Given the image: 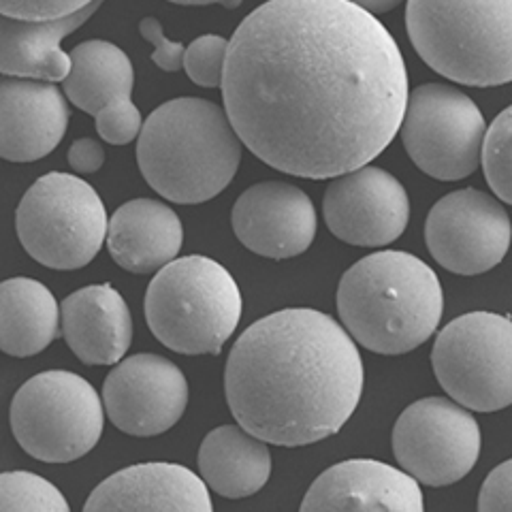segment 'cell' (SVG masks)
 Returning <instances> with one entry per match:
<instances>
[{"mask_svg":"<svg viewBox=\"0 0 512 512\" xmlns=\"http://www.w3.org/2000/svg\"><path fill=\"white\" fill-rule=\"evenodd\" d=\"M440 387L474 412L512 406V320L470 312L451 320L431 352Z\"/></svg>","mask_w":512,"mask_h":512,"instance_id":"9","label":"cell"},{"mask_svg":"<svg viewBox=\"0 0 512 512\" xmlns=\"http://www.w3.org/2000/svg\"><path fill=\"white\" fill-rule=\"evenodd\" d=\"M84 510L212 512L214 504L203 476L178 463H139L103 480Z\"/></svg>","mask_w":512,"mask_h":512,"instance_id":"18","label":"cell"},{"mask_svg":"<svg viewBox=\"0 0 512 512\" xmlns=\"http://www.w3.org/2000/svg\"><path fill=\"white\" fill-rule=\"evenodd\" d=\"M408 96L397 41L350 0H267L235 30L222 77L244 146L308 180L370 165L399 133Z\"/></svg>","mask_w":512,"mask_h":512,"instance_id":"1","label":"cell"},{"mask_svg":"<svg viewBox=\"0 0 512 512\" xmlns=\"http://www.w3.org/2000/svg\"><path fill=\"white\" fill-rule=\"evenodd\" d=\"M242 137L214 101L173 99L154 109L137 139L146 182L171 203H205L227 188L242 163Z\"/></svg>","mask_w":512,"mask_h":512,"instance_id":"3","label":"cell"},{"mask_svg":"<svg viewBox=\"0 0 512 512\" xmlns=\"http://www.w3.org/2000/svg\"><path fill=\"white\" fill-rule=\"evenodd\" d=\"M184 242L182 220L169 205L133 199L109 218L107 248L111 259L131 274H156L175 261Z\"/></svg>","mask_w":512,"mask_h":512,"instance_id":"21","label":"cell"},{"mask_svg":"<svg viewBox=\"0 0 512 512\" xmlns=\"http://www.w3.org/2000/svg\"><path fill=\"white\" fill-rule=\"evenodd\" d=\"M94 120L96 133L111 146H126V143L139 139L143 122H146L131 99L109 103L94 116Z\"/></svg>","mask_w":512,"mask_h":512,"instance_id":"28","label":"cell"},{"mask_svg":"<svg viewBox=\"0 0 512 512\" xmlns=\"http://www.w3.org/2000/svg\"><path fill=\"white\" fill-rule=\"evenodd\" d=\"M94 0H0V13L22 20L64 18L86 9Z\"/></svg>","mask_w":512,"mask_h":512,"instance_id":"29","label":"cell"},{"mask_svg":"<svg viewBox=\"0 0 512 512\" xmlns=\"http://www.w3.org/2000/svg\"><path fill=\"white\" fill-rule=\"evenodd\" d=\"M199 470L207 487L222 498L242 500L267 485L271 453L265 440L242 425H222L201 442Z\"/></svg>","mask_w":512,"mask_h":512,"instance_id":"22","label":"cell"},{"mask_svg":"<svg viewBox=\"0 0 512 512\" xmlns=\"http://www.w3.org/2000/svg\"><path fill=\"white\" fill-rule=\"evenodd\" d=\"M62 335L86 365H116L133 340V318L111 284L84 286L60 303Z\"/></svg>","mask_w":512,"mask_h":512,"instance_id":"19","label":"cell"},{"mask_svg":"<svg viewBox=\"0 0 512 512\" xmlns=\"http://www.w3.org/2000/svg\"><path fill=\"white\" fill-rule=\"evenodd\" d=\"M15 231L37 263L71 271L99 254L109 218L99 192L86 180L56 171L26 190L15 212Z\"/></svg>","mask_w":512,"mask_h":512,"instance_id":"7","label":"cell"},{"mask_svg":"<svg viewBox=\"0 0 512 512\" xmlns=\"http://www.w3.org/2000/svg\"><path fill=\"white\" fill-rule=\"evenodd\" d=\"M229 45L220 35H203L186 47L184 71L201 88L222 86L224 69H227Z\"/></svg>","mask_w":512,"mask_h":512,"instance_id":"27","label":"cell"},{"mask_svg":"<svg viewBox=\"0 0 512 512\" xmlns=\"http://www.w3.org/2000/svg\"><path fill=\"white\" fill-rule=\"evenodd\" d=\"M3 512H69V502L50 483L32 472H5L0 476Z\"/></svg>","mask_w":512,"mask_h":512,"instance_id":"25","label":"cell"},{"mask_svg":"<svg viewBox=\"0 0 512 512\" xmlns=\"http://www.w3.org/2000/svg\"><path fill=\"white\" fill-rule=\"evenodd\" d=\"M348 333L378 355H406L436 333L444 291L436 271L402 250L374 252L352 265L338 286Z\"/></svg>","mask_w":512,"mask_h":512,"instance_id":"4","label":"cell"},{"mask_svg":"<svg viewBox=\"0 0 512 512\" xmlns=\"http://www.w3.org/2000/svg\"><path fill=\"white\" fill-rule=\"evenodd\" d=\"M139 32L152 45V60L160 69L167 73H178L180 69H184L186 47L178 41H171L156 18H143L139 24Z\"/></svg>","mask_w":512,"mask_h":512,"instance_id":"30","label":"cell"},{"mask_svg":"<svg viewBox=\"0 0 512 512\" xmlns=\"http://www.w3.org/2000/svg\"><path fill=\"white\" fill-rule=\"evenodd\" d=\"M235 421L276 446H308L338 434L363 393L357 342L338 320L288 308L250 325L224 372Z\"/></svg>","mask_w":512,"mask_h":512,"instance_id":"2","label":"cell"},{"mask_svg":"<svg viewBox=\"0 0 512 512\" xmlns=\"http://www.w3.org/2000/svg\"><path fill=\"white\" fill-rule=\"evenodd\" d=\"M425 508L419 480L404 468L374 459H348L320 474L301 502L314 510H393L421 512Z\"/></svg>","mask_w":512,"mask_h":512,"instance_id":"17","label":"cell"},{"mask_svg":"<svg viewBox=\"0 0 512 512\" xmlns=\"http://www.w3.org/2000/svg\"><path fill=\"white\" fill-rule=\"evenodd\" d=\"M350 3L359 5L361 9L370 11L372 15H378V13H387L391 9H395L402 0H350Z\"/></svg>","mask_w":512,"mask_h":512,"instance_id":"33","label":"cell"},{"mask_svg":"<svg viewBox=\"0 0 512 512\" xmlns=\"http://www.w3.org/2000/svg\"><path fill=\"white\" fill-rule=\"evenodd\" d=\"M188 380L173 361L141 352L116 363L103 384L107 416L128 436L169 431L188 406Z\"/></svg>","mask_w":512,"mask_h":512,"instance_id":"13","label":"cell"},{"mask_svg":"<svg viewBox=\"0 0 512 512\" xmlns=\"http://www.w3.org/2000/svg\"><path fill=\"white\" fill-rule=\"evenodd\" d=\"M406 28L416 54L451 82H512V0H408Z\"/></svg>","mask_w":512,"mask_h":512,"instance_id":"5","label":"cell"},{"mask_svg":"<svg viewBox=\"0 0 512 512\" xmlns=\"http://www.w3.org/2000/svg\"><path fill=\"white\" fill-rule=\"evenodd\" d=\"M105 0H94L86 9L50 20L0 18V71L5 77L64 82L73 69L71 54L62 52V39L84 26Z\"/></svg>","mask_w":512,"mask_h":512,"instance_id":"20","label":"cell"},{"mask_svg":"<svg viewBox=\"0 0 512 512\" xmlns=\"http://www.w3.org/2000/svg\"><path fill=\"white\" fill-rule=\"evenodd\" d=\"M231 222L248 250L276 261L303 254L316 237L312 199L288 182L250 186L235 201Z\"/></svg>","mask_w":512,"mask_h":512,"instance_id":"15","label":"cell"},{"mask_svg":"<svg viewBox=\"0 0 512 512\" xmlns=\"http://www.w3.org/2000/svg\"><path fill=\"white\" fill-rule=\"evenodd\" d=\"M71 120L67 94L52 82L5 77L0 84V154L32 163L58 148Z\"/></svg>","mask_w":512,"mask_h":512,"instance_id":"16","label":"cell"},{"mask_svg":"<svg viewBox=\"0 0 512 512\" xmlns=\"http://www.w3.org/2000/svg\"><path fill=\"white\" fill-rule=\"evenodd\" d=\"M391 442L408 474L427 487H446L472 472L483 436L466 406L427 397L399 414Z\"/></svg>","mask_w":512,"mask_h":512,"instance_id":"11","label":"cell"},{"mask_svg":"<svg viewBox=\"0 0 512 512\" xmlns=\"http://www.w3.org/2000/svg\"><path fill=\"white\" fill-rule=\"evenodd\" d=\"M478 510H512V459L489 472L478 493Z\"/></svg>","mask_w":512,"mask_h":512,"instance_id":"31","label":"cell"},{"mask_svg":"<svg viewBox=\"0 0 512 512\" xmlns=\"http://www.w3.org/2000/svg\"><path fill=\"white\" fill-rule=\"evenodd\" d=\"M480 165L495 197L512 205V105L487 128Z\"/></svg>","mask_w":512,"mask_h":512,"instance_id":"26","label":"cell"},{"mask_svg":"<svg viewBox=\"0 0 512 512\" xmlns=\"http://www.w3.org/2000/svg\"><path fill=\"white\" fill-rule=\"evenodd\" d=\"M487 122L468 94L444 84H423L408 96L399 126L412 163L429 178L457 182L483 163Z\"/></svg>","mask_w":512,"mask_h":512,"instance_id":"10","label":"cell"},{"mask_svg":"<svg viewBox=\"0 0 512 512\" xmlns=\"http://www.w3.org/2000/svg\"><path fill=\"white\" fill-rule=\"evenodd\" d=\"M105 163V150L96 139H77L69 150V165L77 173H96Z\"/></svg>","mask_w":512,"mask_h":512,"instance_id":"32","label":"cell"},{"mask_svg":"<svg viewBox=\"0 0 512 512\" xmlns=\"http://www.w3.org/2000/svg\"><path fill=\"white\" fill-rule=\"evenodd\" d=\"M101 395L73 372L32 376L13 395L11 431L24 451L45 463H69L99 444L105 427Z\"/></svg>","mask_w":512,"mask_h":512,"instance_id":"8","label":"cell"},{"mask_svg":"<svg viewBox=\"0 0 512 512\" xmlns=\"http://www.w3.org/2000/svg\"><path fill=\"white\" fill-rule=\"evenodd\" d=\"M323 216L329 231L344 244L389 246L408 227L410 199L389 171L363 165L333 178L323 197Z\"/></svg>","mask_w":512,"mask_h":512,"instance_id":"14","label":"cell"},{"mask_svg":"<svg viewBox=\"0 0 512 512\" xmlns=\"http://www.w3.org/2000/svg\"><path fill=\"white\" fill-rule=\"evenodd\" d=\"M73 69L64 79V94L77 109L96 116L109 103L131 99L135 86L133 62L109 41L79 43L71 52Z\"/></svg>","mask_w":512,"mask_h":512,"instance_id":"24","label":"cell"},{"mask_svg":"<svg viewBox=\"0 0 512 512\" xmlns=\"http://www.w3.org/2000/svg\"><path fill=\"white\" fill-rule=\"evenodd\" d=\"M62 329L56 297L45 284L11 278L0 286V348L11 357H32L50 346Z\"/></svg>","mask_w":512,"mask_h":512,"instance_id":"23","label":"cell"},{"mask_svg":"<svg viewBox=\"0 0 512 512\" xmlns=\"http://www.w3.org/2000/svg\"><path fill=\"white\" fill-rule=\"evenodd\" d=\"M510 242L512 222L504 205L476 188L442 197L425 222L427 250L457 276H478L500 265Z\"/></svg>","mask_w":512,"mask_h":512,"instance_id":"12","label":"cell"},{"mask_svg":"<svg viewBox=\"0 0 512 512\" xmlns=\"http://www.w3.org/2000/svg\"><path fill=\"white\" fill-rule=\"evenodd\" d=\"M242 291L214 259L190 254L156 271L146 293L154 338L180 355H218L242 320Z\"/></svg>","mask_w":512,"mask_h":512,"instance_id":"6","label":"cell"},{"mask_svg":"<svg viewBox=\"0 0 512 512\" xmlns=\"http://www.w3.org/2000/svg\"><path fill=\"white\" fill-rule=\"evenodd\" d=\"M169 3H175V5H216V3H222L227 7H237L242 0H169Z\"/></svg>","mask_w":512,"mask_h":512,"instance_id":"34","label":"cell"}]
</instances>
